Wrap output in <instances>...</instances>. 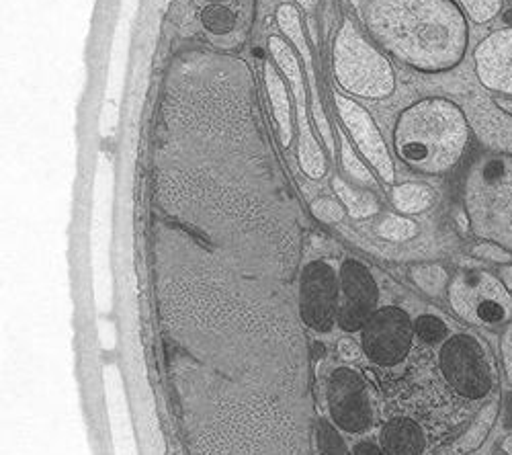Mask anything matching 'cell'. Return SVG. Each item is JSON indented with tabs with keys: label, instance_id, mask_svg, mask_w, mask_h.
Segmentation results:
<instances>
[{
	"label": "cell",
	"instance_id": "cell-19",
	"mask_svg": "<svg viewBox=\"0 0 512 455\" xmlns=\"http://www.w3.org/2000/svg\"><path fill=\"white\" fill-rule=\"evenodd\" d=\"M318 453L320 455H351L345 439L340 437L330 421H324L318 429Z\"/></svg>",
	"mask_w": 512,
	"mask_h": 455
},
{
	"label": "cell",
	"instance_id": "cell-16",
	"mask_svg": "<svg viewBox=\"0 0 512 455\" xmlns=\"http://www.w3.org/2000/svg\"><path fill=\"white\" fill-rule=\"evenodd\" d=\"M334 189H336V195L343 199V203L349 208V212L355 216V218H365V216H371L377 212V201L373 195H367V193H355L343 179H334Z\"/></svg>",
	"mask_w": 512,
	"mask_h": 455
},
{
	"label": "cell",
	"instance_id": "cell-35",
	"mask_svg": "<svg viewBox=\"0 0 512 455\" xmlns=\"http://www.w3.org/2000/svg\"><path fill=\"white\" fill-rule=\"evenodd\" d=\"M211 3H222V0H211Z\"/></svg>",
	"mask_w": 512,
	"mask_h": 455
},
{
	"label": "cell",
	"instance_id": "cell-25",
	"mask_svg": "<svg viewBox=\"0 0 512 455\" xmlns=\"http://www.w3.org/2000/svg\"><path fill=\"white\" fill-rule=\"evenodd\" d=\"M314 214L324 220V222H338L343 218V210H340V205L332 199H320L314 203Z\"/></svg>",
	"mask_w": 512,
	"mask_h": 455
},
{
	"label": "cell",
	"instance_id": "cell-14",
	"mask_svg": "<svg viewBox=\"0 0 512 455\" xmlns=\"http://www.w3.org/2000/svg\"><path fill=\"white\" fill-rule=\"evenodd\" d=\"M392 201L396 205V210H400L402 214H420V212L431 208L435 201V193L431 187H426V185L406 183V185H400L394 189Z\"/></svg>",
	"mask_w": 512,
	"mask_h": 455
},
{
	"label": "cell",
	"instance_id": "cell-20",
	"mask_svg": "<svg viewBox=\"0 0 512 455\" xmlns=\"http://www.w3.org/2000/svg\"><path fill=\"white\" fill-rule=\"evenodd\" d=\"M459 3L474 23H488L502 9V0H459Z\"/></svg>",
	"mask_w": 512,
	"mask_h": 455
},
{
	"label": "cell",
	"instance_id": "cell-3",
	"mask_svg": "<svg viewBox=\"0 0 512 455\" xmlns=\"http://www.w3.org/2000/svg\"><path fill=\"white\" fill-rule=\"evenodd\" d=\"M463 205L478 238L512 253V154L486 152L469 167Z\"/></svg>",
	"mask_w": 512,
	"mask_h": 455
},
{
	"label": "cell",
	"instance_id": "cell-4",
	"mask_svg": "<svg viewBox=\"0 0 512 455\" xmlns=\"http://www.w3.org/2000/svg\"><path fill=\"white\" fill-rule=\"evenodd\" d=\"M334 74L338 85L357 97L383 99L390 97L396 87L388 58L373 48L349 19L334 44Z\"/></svg>",
	"mask_w": 512,
	"mask_h": 455
},
{
	"label": "cell",
	"instance_id": "cell-6",
	"mask_svg": "<svg viewBox=\"0 0 512 455\" xmlns=\"http://www.w3.org/2000/svg\"><path fill=\"white\" fill-rule=\"evenodd\" d=\"M449 302L467 324L494 326L512 320V294L488 271H461L449 285Z\"/></svg>",
	"mask_w": 512,
	"mask_h": 455
},
{
	"label": "cell",
	"instance_id": "cell-17",
	"mask_svg": "<svg viewBox=\"0 0 512 455\" xmlns=\"http://www.w3.org/2000/svg\"><path fill=\"white\" fill-rule=\"evenodd\" d=\"M412 277H414L416 285L422 289V292L431 294V296H439L447 285V273L439 265L418 267V269L412 271Z\"/></svg>",
	"mask_w": 512,
	"mask_h": 455
},
{
	"label": "cell",
	"instance_id": "cell-30",
	"mask_svg": "<svg viewBox=\"0 0 512 455\" xmlns=\"http://www.w3.org/2000/svg\"><path fill=\"white\" fill-rule=\"evenodd\" d=\"M494 105L498 107V109H502L504 113H508L510 117H512V99H506V97H500V99H496L494 101Z\"/></svg>",
	"mask_w": 512,
	"mask_h": 455
},
{
	"label": "cell",
	"instance_id": "cell-27",
	"mask_svg": "<svg viewBox=\"0 0 512 455\" xmlns=\"http://www.w3.org/2000/svg\"><path fill=\"white\" fill-rule=\"evenodd\" d=\"M361 349L363 347H359L357 343H353L349 339L338 341V355H340V359H345V361H359L361 359Z\"/></svg>",
	"mask_w": 512,
	"mask_h": 455
},
{
	"label": "cell",
	"instance_id": "cell-13",
	"mask_svg": "<svg viewBox=\"0 0 512 455\" xmlns=\"http://www.w3.org/2000/svg\"><path fill=\"white\" fill-rule=\"evenodd\" d=\"M498 406L500 400L494 398L490 404H486L480 412L476 421L469 427L451 447H449V455H465V453H472L474 449H478L482 445V441L488 437L496 417H498Z\"/></svg>",
	"mask_w": 512,
	"mask_h": 455
},
{
	"label": "cell",
	"instance_id": "cell-34",
	"mask_svg": "<svg viewBox=\"0 0 512 455\" xmlns=\"http://www.w3.org/2000/svg\"><path fill=\"white\" fill-rule=\"evenodd\" d=\"M300 3H304V5H310V0H300Z\"/></svg>",
	"mask_w": 512,
	"mask_h": 455
},
{
	"label": "cell",
	"instance_id": "cell-33",
	"mask_svg": "<svg viewBox=\"0 0 512 455\" xmlns=\"http://www.w3.org/2000/svg\"><path fill=\"white\" fill-rule=\"evenodd\" d=\"M353 3H355L357 7H361V3H363V0H353Z\"/></svg>",
	"mask_w": 512,
	"mask_h": 455
},
{
	"label": "cell",
	"instance_id": "cell-15",
	"mask_svg": "<svg viewBox=\"0 0 512 455\" xmlns=\"http://www.w3.org/2000/svg\"><path fill=\"white\" fill-rule=\"evenodd\" d=\"M414 330L418 343L426 347L443 345L451 337V328L447 326V322L435 314H420L414 320Z\"/></svg>",
	"mask_w": 512,
	"mask_h": 455
},
{
	"label": "cell",
	"instance_id": "cell-32",
	"mask_svg": "<svg viewBox=\"0 0 512 455\" xmlns=\"http://www.w3.org/2000/svg\"><path fill=\"white\" fill-rule=\"evenodd\" d=\"M502 19H504V23L508 25V27H512V9H508V11H504V15H502Z\"/></svg>",
	"mask_w": 512,
	"mask_h": 455
},
{
	"label": "cell",
	"instance_id": "cell-18",
	"mask_svg": "<svg viewBox=\"0 0 512 455\" xmlns=\"http://www.w3.org/2000/svg\"><path fill=\"white\" fill-rule=\"evenodd\" d=\"M201 21L207 31L216 35H226L236 27V15L222 5H211L201 13Z\"/></svg>",
	"mask_w": 512,
	"mask_h": 455
},
{
	"label": "cell",
	"instance_id": "cell-24",
	"mask_svg": "<svg viewBox=\"0 0 512 455\" xmlns=\"http://www.w3.org/2000/svg\"><path fill=\"white\" fill-rule=\"evenodd\" d=\"M474 255L476 257H482L486 261H494V263H506V261H512V253L504 251V248H500L498 244H480L474 248Z\"/></svg>",
	"mask_w": 512,
	"mask_h": 455
},
{
	"label": "cell",
	"instance_id": "cell-5",
	"mask_svg": "<svg viewBox=\"0 0 512 455\" xmlns=\"http://www.w3.org/2000/svg\"><path fill=\"white\" fill-rule=\"evenodd\" d=\"M439 369L447 388L463 400L478 402L494 388V365L480 339L451 335L439 351Z\"/></svg>",
	"mask_w": 512,
	"mask_h": 455
},
{
	"label": "cell",
	"instance_id": "cell-10",
	"mask_svg": "<svg viewBox=\"0 0 512 455\" xmlns=\"http://www.w3.org/2000/svg\"><path fill=\"white\" fill-rule=\"evenodd\" d=\"M379 300V289L365 265L359 261H345L340 269V302L336 324L345 333H359L373 316Z\"/></svg>",
	"mask_w": 512,
	"mask_h": 455
},
{
	"label": "cell",
	"instance_id": "cell-22",
	"mask_svg": "<svg viewBox=\"0 0 512 455\" xmlns=\"http://www.w3.org/2000/svg\"><path fill=\"white\" fill-rule=\"evenodd\" d=\"M480 136L494 150L512 154V126H508L504 119H500V130H480Z\"/></svg>",
	"mask_w": 512,
	"mask_h": 455
},
{
	"label": "cell",
	"instance_id": "cell-11",
	"mask_svg": "<svg viewBox=\"0 0 512 455\" xmlns=\"http://www.w3.org/2000/svg\"><path fill=\"white\" fill-rule=\"evenodd\" d=\"M474 62L484 89L512 99V27L484 37L474 50Z\"/></svg>",
	"mask_w": 512,
	"mask_h": 455
},
{
	"label": "cell",
	"instance_id": "cell-7",
	"mask_svg": "<svg viewBox=\"0 0 512 455\" xmlns=\"http://www.w3.org/2000/svg\"><path fill=\"white\" fill-rule=\"evenodd\" d=\"M361 347L373 365L394 369L408 359L416 330L408 312L398 306H383L373 312L361 330Z\"/></svg>",
	"mask_w": 512,
	"mask_h": 455
},
{
	"label": "cell",
	"instance_id": "cell-29",
	"mask_svg": "<svg viewBox=\"0 0 512 455\" xmlns=\"http://www.w3.org/2000/svg\"><path fill=\"white\" fill-rule=\"evenodd\" d=\"M498 277H500V281L506 285L508 292L512 294V263H504V265L500 267Z\"/></svg>",
	"mask_w": 512,
	"mask_h": 455
},
{
	"label": "cell",
	"instance_id": "cell-21",
	"mask_svg": "<svg viewBox=\"0 0 512 455\" xmlns=\"http://www.w3.org/2000/svg\"><path fill=\"white\" fill-rule=\"evenodd\" d=\"M416 232H418L416 224L406 220V218H400V216H388L386 220L379 224V234L383 238L396 240V242L410 240L412 236H416Z\"/></svg>",
	"mask_w": 512,
	"mask_h": 455
},
{
	"label": "cell",
	"instance_id": "cell-31",
	"mask_svg": "<svg viewBox=\"0 0 512 455\" xmlns=\"http://www.w3.org/2000/svg\"><path fill=\"white\" fill-rule=\"evenodd\" d=\"M502 449H504L508 455H512V435H508V437L502 441Z\"/></svg>",
	"mask_w": 512,
	"mask_h": 455
},
{
	"label": "cell",
	"instance_id": "cell-23",
	"mask_svg": "<svg viewBox=\"0 0 512 455\" xmlns=\"http://www.w3.org/2000/svg\"><path fill=\"white\" fill-rule=\"evenodd\" d=\"M343 160H345V169H347V173H349L357 183H361V185H369V187H373V185H375V181L371 179L369 171L363 167V162H359V160L355 158V154L351 152V148H349V144H347V142H343Z\"/></svg>",
	"mask_w": 512,
	"mask_h": 455
},
{
	"label": "cell",
	"instance_id": "cell-8",
	"mask_svg": "<svg viewBox=\"0 0 512 455\" xmlns=\"http://www.w3.org/2000/svg\"><path fill=\"white\" fill-rule=\"evenodd\" d=\"M326 408L332 423L351 435L365 433L375 423V408L367 382L351 367H336L330 371Z\"/></svg>",
	"mask_w": 512,
	"mask_h": 455
},
{
	"label": "cell",
	"instance_id": "cell-28",
	"mask_svg": "<svg viewBox=\"0 0 512 455\" xmlns=\"http://www.w3.org/2000/svg\"><path fill=\"white\" fill-rule=\"evenodd\" d=\"M353 455H388V453L383 451V447L377 445L375 441H359L353 447Z\"/></svg>",
	"mask_w": 512,
	"mask_h": 455
},
{
	"label": "cell",
	"instance_id": "cell-9",
	"mask_svg": "<svg viewBox=\"0 0 512 455\" xmlns=\"http://www.w3.org/2000/svg\"><path fill=\"white\" fill-rule=\"evenodd\" d=\"M300 310L314 333H330L338 314V285L334 269L326 261H312L300 279Z\"/></svg>",
	"mask_w": 512,
	"mask_h": 455
},
{
	"label": "cell",
	"instance_id": "cell-2",
	"mask_svg": "<svg viewBox=\"0 0 512 455\" xmlns=\"http://www.w3.org/2000/svg\"><path fill=\"white\" fill-rule=\"evenodd\" d=\"M469 144V123L459 105L426 97L406 107L394 128L396 154L410 169L443 175L461 160Z\"/></svg>",
	"mask_w": 512,
	"mask_h": 455
},
{
	"label": "cell",
	"instance_id": "cell-26",
	"mask_svg": "<svg viewBox=\"0 0 512 455\" xmlns=\"http://www.w3.org/2000/svg\"><path fill=\"white\" fill-rule=\"evenodd\" d=\"M500 347H502V363H504V371H506V380L512 386V322L506 328Z\"/></svg>",
	"mask_w": 512,
	"mask_h": 455
},
{
	"label": "cell",
	"instance_id": "cell-12",
	"mask_svg": "<svg viewBox=\"0 0 512 455\" xmlns=\"http://www.w3.org/2000/svg\"><path fill=\"white\" fill-rule=\"evenodd\" d=\"M379 441L388 455H422L426 449V435L422 427L408 417L390 419L383 425Z\"/></svg>",
	"mask_w": 512,
	"mask_h": 455
},
{
	"label": "cell",
	"instance_id": "cell-1",
	"mask_svg": "<svg viewBox=\"0 0 512 455\" xmlns=\"http://www.w3.org/2000/svg\"><path fill=\"white\" fill-rule=\"evenodd\" d=\"M361 17L375 44L420 72L453 70L469 44L455 0H363Z\"/></svg>",
	"mask_w": 512,
	"mask_h": 455
}]
</instances>
